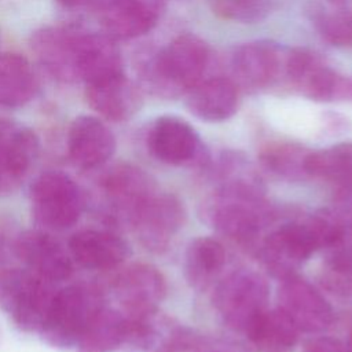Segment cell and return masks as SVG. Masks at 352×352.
<instances>
[{
  "mask_svg": "<svg viewBox=\"0 0 352 352\" xmlns=\"http://www.w3.org/2000/svg\"><path fill=\"white\" fill-rule=\"evenodd\" d=\"M77 66L80 80L98 85L124 76L122 58L116 40L106 33L77 34Z\"/></svg>",
  "mask_w": 352,
  "mask_h": 352,
  "instance_id": "ac0fdd59",
  "label": "cell"
},
{
  "mask_svg": "<svg viewBox=\"0 0 352 352\" xmlns=\"http://www.w3.org/2000/svg\"><path fill=\"white\" fill-rule=\"evenodd\" d=\"M278 297L279 308L298 330L320 333L333 322V309L327 300L311 283L296 275L282 279Z\"/></svg>",
  "mask_w": 352,
  "mask_h": 352,
  "instance_id": "5bb4252c",
  "label": "cell"
},
{
  "mask_svg": "<svg viewBox=\"0 0 352 352\" xmlns=\"http://www.w3.org/2000/svg\"><path fill=\"white\" fill-rule=\"evenodd\" d=\"M305 173L334 183L340 188L352 187V142L309 151L305 158Z\"/></svg>",
  "mask_w": 352,
  "mask_h": 352,
  "instance_id": "83f0119b",
  "label": "cell"
},
{
  "mask_svg": "<svg viewBox=\"0 0 352 352\" xmlns=\"http://www.w3.org/2000/svg\"><path fill=\"white\" fill-rule=\"evenodd\" d=\"M150 153L161 162L184 165L195 160L201 150V142L194 128L182 118L165 116L151 125L147 135Z\"/></svg>",
  "mask_w": 352,
  "mask_h": 352,
  "instance_id": "d6986e66",
  "label": "cell"
},
{
  "mask_svg": "<svg viewBox=\"0 0 352 352\" xmlns=\"http://www.w3.org/2000/svg\"><path fill=\"white\" fill-rule=\"evenodd\" d=\"M341 223L333 210L292 221L272 231L261 245V257L272 275L286 279L316 250L327 249L338 236Z\"/></svg>",
  "mask_w": 352,
  "mask_h": 352,
  "instance_id": "6da1fadb",
  "label": "cell"
},
{
  "mask_svg": "<svg viewBox=\"0 0 352 352\" xmlns=\"http://www.w3.org/2000/svg\"><path fill=\"white\" fill-rule=\"evenodd\" d=\"M283 73L294 89L312 100L352 99V78L338 74L314 51L289 50Z\"/></svg>",
  "mask_w": 352,
  "mask_h": 352,
  "instance_id": "9c48e42d",
  "label": "cell"
},
{
  "mask_svg": "<svg viewBox=\"0 0 352 352\" xmlns=\"http://www.w3.org/2000/svg\"><path fill=\"white\" fill-rule=\"evenodd\" d=\"M125 315L114 308L102 307L81 336L77 352H114L122 348Z\"/></svg>",
  "mask_w": 352,
  "mask_h": 352,
  "instance_id": "d4e9b609",
  "label": "cell"
},
{
  "mask_svg": "<svg viewBox=\"0 0 352 352\" xmlns=\"http://www.w3.org/2000/svg\"><path fill=\"white\" fill-rule=\"evenodd\" d=\"M67 151L78 168L95 169L114 154L116 138L102 120L94 116H78L69 128Z\"/></svg>",
  "mask_w": 352,
  "mask_h": 352,
  "instance_id": "e0dca14e",
  "label": "cell"
},
{
  "mask_svg": "<svg viewBox=\"0 0 352 352\" xmlns=\"http://www.w3.org/2000/svg\"><path fill=\"white\" fill-rule=\"evenodd\" d=\"M77 30L45 26L32 36V50L41 66L56 80H80L77 66Z\"/></svg>",
  "mask_w": 352,
  "mask_h": 352,
  "instance_id": "2e32d148",
  "label": "cell"
},
{
  "mask_svg": "<svg viewBox=\"0 0 352 352\" xmlns=\"http://www.w3.org/2000/svg\"><path fill=\"white\" fill-rule=\"evenodd\" d=\"M309 150L294 143H271L260 153L263 165L271 172L286 179H302L305 173V158Z\"/></svg>",
  "mask_w": 352,
  "mask_h": 352,
  "instance_id": "f1b7e54d",
  "label": "cell"
},
{
  "mask_svg": "<svg viewBox=\"0 0 352 352\" xmlns=\"http://www.w3.org/2000/svg\"><path fill=\"white\" fill-rule=\"evenodd\" d=\"M55 283L28 268L0 271V308L23 331H40L55 296Z\"/></svg>",
  "mask_w": 352,
  "mask_h": 352,
  "instance_id": "8992f818",
  "label": "cell"
},
{
  "mask_svg": "<svg viewBox=\"0 0 352 352\" xmlns=\"http://www.w3.org/2000/svg\"><path fill=\"white\" fill-rule=\"evenodd\" d=\"M36 77L29 60L18 54L0 55V104L19 107L32 100Z\"/></svg>",
  "mask_w": 352,
  "mask_h": 352,
  "instance_id": "cb8c5ba5",
  "label": "cell"
},
{
  "mask_svg": "<svg viewBox=\"0 0 352 352\" xmlns=\"http://www.w3.org/2000/svg\"><path fill=\"white\" fill-rule=\"evenodd\" d=\"M257 352H292L298 329L280 309H265L245 333Z\"/></svg>",
  "mask_w": 352,
  "mask_h": 352,
  "instance_id": "603a6c76",
  "label": "cell"
},
{
  "mask_svg": "<svg viewBox=\"0 0 352 352\" xmlns=\"http://www.w3.org/2000/svg\"><path fill=\"white\" fill-rule=\"evenodd\" d=\"M349 349V352H352V348H348Z\"/></svg>",
  "mask_w": 352,
  "mask_h": 352,
  "instance_id": "e575fe53",
  "label": "cell"
},
{
  "mask_svg": "<svg viewBox=\"0 0 352 352\" xmlns=\"http://www.w3.org/2000/svg\"><path fill=\"white\" fill-rule=\"evenodd\" d=\"M209 63L208 44L192 33L173 38L146 66V81L165 98L188 94L199 81Z\"/></svg>",
  "mask_w": 352,
  "mask_h": 352,
  "instance_id": "3957f363",
  "label": "cell"
},
{
  "mask_svg": "<svg viewBox=\"0 0 352 352\" xmlns=\"http://www.w3.org/2000/svg\"><path fill=\"white\" fill-rule=\"evenodd\" d=\"M182 202L172 194L154 192L136 213L132 228L151 252H164L184 223Z\"/></svg>",
  "mask_w": 352,
  "mask_h": 352,
  "instance_id": "30bf717a",
  "label": "cell"
},
{
  "mask_svg": "<svg viewBox=\"0 0 352 352\" xmlns=\"http://www.w3.org/2000/svg\"><path fill=\"white\" fill-rule=\"evenodd\" d=\"M1 245H3V243H1V236H0V253H1Z\"/></svg>",
  "mask_w": 352,
  "mask_h": 352,
  "instance_id": "836d02e7",
  "label": "cell"
},
{
  "mask_svg": "<svg viewBox=\"0 0 352 352\" xmlns=\"http://www.w3.org/2000/svg\"><path fill=\"white\" fill-rule=\"evenodd\" d=\"M286 52L272 41H249L235 48L232 72L245 88L261 89L272 85L285 67Z\"/></svg>",
  "mask_w": 352,
  "mask_h": 352,
  "instance_id": "9a60e30c",
  "label": "cell"
},
{
  "mask_svg": "<svg viewBox=\"0 0 352 352\" xmlns=\"http://www.w3.org/2000/svg\"><path fill=\"white\" fill-rule=\"evenodd\" d=\"M36 133L10 120H0V194L18 188L38 154Z\"/></svg>",
  "mask_w": 352,
  "mask_h": 352,
  "instance_id": "4fadbf2b",
  "label": "cell"
},
{
  "mask_svg": "<svg viewBox=\"0 0 352 352\" xmlns=\"http://www.w3.org/2000/svg\"><path fill=\"white\" fill-rule=\"evenodd\" d=\"M104 307L100 290L89 285H70L55 292L44 323L41 338L51 346H76L96 312Z\"/></svg>",
  "mask_w": 352,
  "mask_h": 352,
  "instance_id": "277c9868",
  "label": "cell"
},
{
  "mask_svg": "<svg viewBox=\"0 0 352 352\" xmlns=\"http://www.w3.org/2000/svg\"><path fill=\"white\" fill-rule=\"evenodd\" d=\"M85 208V195L77 182L60 170H48L30 187V209L43 230L63 231L73 227Z\"/></svg>",
  "mask_w": 352,
  "mask_h": 352,
  "instance_id": "5b68a950",
  "label": "cell"
},
{
  "mask_svg": "<svg viewBox=\"0 0 352 352\" xmlns=\"http://www.w3.org/2000/svg\"><path fill=\"white\" fill-rule=\"evenodd\" d=\"M59 3H62V4H65V6H69V7H72V6H77V4H80L81 1H84V0H58Z\"/></svg>",
  "mask_w": 352,
  "mask_h": 352,
  "instance_id": "d6a6232c",
  "label": "cell"
},
{
  "mask_svg": "<svg viewBox=\"0 0 352 352\" xmlns=\"http://www.w3.org/2000/svg\"><path fill=\"white\" fill-rule=\"evenodd\" d=\"M213 302L221 320L230 329L246 333L267 309L268 285L260 274L239 270L217 285Z\"/></svg>",
  "mask_w": 352,
  "mask_h": 352,
  "instance_id": "52a82bcc",
  "label": "cell"
},
{
  "mask_svg": "<svg viewBox=\"0 0 352 352\" xmlns=\"http://www.w3.org/2000/svg\"><path fill=\"white\" fill-rule=\"evenodd\" d=\"M14 252L29 271L48 282H62L73 274L70 253L43 228L19 234L14 242Z\"/></svg>",
  "mask_w": 352,
  "mask_h": 352,
  "instance_id": "8fae6325",
  "label": "cell"
},
{
  "mask_svg": "<svg viewBox=\"0 0 352 352\" xmlns=\"http://www.w3.org/2000/svg\"><path fill=\"white\" fill-rule=\"evenodd\" d=\"M224 263L223 245L214 238L198 236L188 243L186 250V276L191 286L197 289L206 287L221 271Z\"/></svg>",
  "mask_w": 352,
  "mask_h": 352,
  "instance_id": "4316f807",
  "label": "cell"
},
{
  "mask_svg": "<svg viewBox=\"0 0 352 352\" xmlns=\"http://www.w3.org/2000/svg\"><path fill=\"white\" fill-rule=\"evenodd\" d=\"M113 292L126 316L147 315L157 311L166 294V282L151 264H133L117 275Z\"/></svg>",
  "mask_w": 352,
  "mask_h": 352,
  "instance_id": "7c38bea8",
  "label": "cell"
},
{
  "mask_svg": "<svg viewBox=\"0 0 352 352\" xmlns=\"http://www.w3.org/2000/svg\"><path fill=\"white\" fill-rule=\"evenodd\" d=\"M315 25L324 41L340 48H352V10L342 8L336 12H322Z\"/></svg>",
  "mask_w": 352,
  "mask_h": 352,
  "instance_id": "4dcf8cb0",
  "label": "cell"
},
{
  "mask_svg": "<svg viewBox=\"0 0 352 352\" xmlns=\"http://www.w3.org/2000/svg\"><path fill=\"white\" fill-rule=\"evenodd\" d=\"M103 216L116 226L132 221L142 205L155 192L150 177L132 164L111 166L99 182Z\"/></svg>",
  "mask_w": 352,
  "mask_h": 352,
  "instance_id": "ba28073f",
  "label": "cell"
},
{
  "mask_svg": "<svg viewBox=\"0 0 352 352\" xmlns=\"http://www.w3.org/2000/svg\"><path fill=\"white\" fill-rule=\"evenodd\" d=\"M89 106L109 121H125L140 107L142 99L136 87L121 76L98 85H87Z\"/></svg>",
  "mask_w": 352,
  "mask_h": 352,
  "instance_id": "7402d4cb",
  "label": "cell"
},
{
  "mask_svg": "<svg viewBox=\"0 0 352 352\" xmlns=\"http://www.w3.org/2000/svg\"><path fill=\"white\" fill-rule=\"evenodd\" d=\"M304 352H349V349L336 338L319 337L307 342Z\"/></svg>",
  "mask_w": 352,
  "mask_h": 352,
  "instance_id": "1f68e13d",
  "label": "cell"
},
{
  "mask_svg": "<svg viewBox=\"0 0 352 352\" xmlns=\"http://www.w3.org/2000/svg\"><path fill=\"white\" fill-rule=\"evenodd\" d=\"M72 258L87 270L107 271L121 265L129 256L125 239L107 230H82L69 239Z\"/></svg>",
  "mask_w": 352,
  "mask_h": 352,
  "instance_id": "ffe728a7",
  "label": "cell"
},
{
  "mask_svg": "<svg viewBox=\"0 0 352 352\" xmlns=\"http://www.w3.org/2000/svg\"><path fill=\"white\" fill-rule=\"evenodd\" d=\"M322 283L340 296H352V224H341L337 239L326 249Z\"/></svg>",
  "mask_w": 352,
  "mask_h": 352,
  "instance_id": "484cf974",
  "label": "cell"
},
{
  "mask_svg": "<svg viewBox=\"0 0 352 352\" xmlns=\"http://www.w3.org/2000/svg\"><path fill=\"white\" fill-rule=\"evenodd\" d=\"M210 11L227 21L256 23L267 19L276 8L278 0H205Z\"/></svg>",
  "mask_w": 352,
  "mask_h": 352,
  "instance_id": "f546056e",
  "label": "cell"
},
{
  "mask_svg": "<svg viewBox=\"0 0 352 352\" xmlns=\"http://www.w3.org/2000/svg\"><path fill=\"white\" fill-rule=\"evenodd\" d=\"M236 84L226 77L199 81L187 94V107L199 120L219 122L232 117L238 109Z\"/></svg>",
  "mask_w": 352,
  "mask_h": 352,
  "instance_id": "44dd1931",
  "label": "cell"
},
{
  "mask_svg": "<svg viewBox=\"0 0 352 352\" xmlns=\"http://www.w3.org/2000/svg\"><path fill=\"white\" fill-rule=\"evenodd\" d=\"M210 224L223 235L239 243H252L270 213L263 192L249 176L226 177L206 205Z\"/></svg>",
  "mask_w": 352,
  "mask_h": 352,
  "instance_id": "7a4b0ae2",
  "label": "cell"
}]
</instances>
